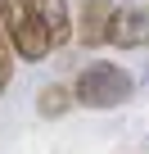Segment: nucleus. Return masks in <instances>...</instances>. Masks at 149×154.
Listing matches in <instances>:
<instances>
[{
    "label": "nucleus",
    "mask_w": 149,
    "mask_h": 154,
    "mask_svg": "<svg viewBox=\"0 0 149 154\" xmlns=\"http://www.w3.org/2000/svg\"><path fill=\"white\" fill-rule=\"evenodd\" d=\"M131 91H136V82L127 77V68H118V63H109V59H91L82 72H77V82H72V95H77V104H86V109H118V104H127L131 100Z\"/></svg>",
    "instance_id": "1"
},
{
    "label": "nucleus",
    "mask_w": 149,
    "mask_h": 154,
    "mask_svg": "<svg viewBox=\"0 0 149 154\" xmlns=\"http://www.w3.org/2000/svg\"><path fill=\"white\" fill-rule=\"evenodd\" d=\"M5 32H9V45H14V54L18 59H45L50 50H54V36H50V27L36 18V9L27 5V0H14V9H9V18H5Z\"/></svg>",
    "instance_id": "2"
},
{
    "label": "nucleus",
    "mask_w": 149,
    "mask_h": 154,
    "mask_svg": "<svg viewBox=\"0 0 149 154\" xmlns=\"http://www.w3.org/2000/svg\"><path fill=\"white\" fill-rule=\"evenodd\" d=\"M109 45H118V50H140V45H149V9H140V5L113 9Z\"/></svg>",
    "instance_id": "3"
},
{
    "label": "nucleus",
    "mask_w": 149,
    "mask_h": 154,
    "mask_svg": "<svg viewBox=\"0 0 149 154\" xmlns=\"http://www.w3.org/2000/svg\"><path fill=\"white\" fill-rule=\"evenodd\" d=\"M113 0H86L82 5V23H77V41L82 45H104L109 41V23H113Z\"/></svg>",
    "instance_id": "4"
},
{
    "label": "nucleus",
    "mask_w": 149,
    "mask_h": 154,
    "mask_svg": "<svg viewBox=\"0 0 149 154\" xmlns=\"http://www.w3.org/2000/svg\"><path fill=\"white\" fill-rule=\"evenodd\" d=\"M27 5L36 9V18L50 27V36H54V45H63L68 36H72V18H68V0H27Z\"/></svg>",
    "instance_id": "5"
},
{
    "label": "nucleus",
    "mask_w": 149,
    "mask_h": 154,
    "mask_svg": "<svg viewBox=\"0 0 149 154\" xmlns=\"http://www.w3.org/2000/svg\"><path fill=\"white\" fill-rule=\"evenodd\" d=\"M68 109H72V91H68V86H59V82H54V86H45V91L36 95V113H41V118H63Z\"/></svg>",
    "instance_id": "6"
},
{
    "label": "nucleus",
    "mask_w": 149,
    "mask_h": 154,
    "mask_svg": "<svg viewBox=\"0 0 149 154\" xmlns=\"http://www.w3.org/2000/svg\"><path fill=\"white\" fill-rule=\"evenodd\" d=\"M9 72H14V45H9V32L0 23V91L9 86Z\"/></svg>",
    "instance_id": "7"
},
{
    "label": "nucleus",
    "mask_w": 149,
    "mask_h": 154,
    "mask_svg": "<svg viewBox=\"0 0 149 154\" xmlns=\"http://www.w3.org/2000/svg\"><path fill=\"white\" fill-rule=\"evenodd\" d=\"M9 9H14V0H0V23L9 18Z\"/></svg>",
    "instance_id": "8"
}]
</instances>
